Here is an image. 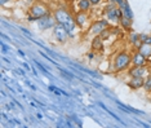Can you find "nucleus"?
I'll return each mask as SVG.
<instances>
[{
	"instance_id": "nucleus-1",
	"label": "nucleus",
	"mask_w": 151,
	"mask_h": 128,
	"mask_svg": "<svg viewBox=\"0 0 151 128\" xmlns=\"http://www.w3.org/2000/svg\"><path fill=\"white\" fill-rule=\"evenodd\" d=\"M54 18H56L57 23H60V25H62L65 29H66L68 33H71L75 26H76V22H75V17H73L70 14V12H68L67 9L65 8H57L56 10H54L53 13Z\"/></svg>"
},
{
	"instance_id": "nucleus-2",
	"label": "nucleus",
	"mask_w": 151,
	"mask_h": 128,
	"mask_svg": "<svg viewBox=\"0 0 151 128\" xmlns=\"http://www.w3.org/2000/svg\"><path fill=\"white\" fill-rule=\"evenodd\" d=\"M130 64H132V57L127 52H120L114 60V69L116 72H119V71L127 70Z\"/></svg>"
},
{
	"instance_id": "nucleus-3",
	"label": "nucleus",
	"mask_w": 151,
	"mask_h": 128,
	"mask_svg": "<svg viewBox=\"0 0 151 128\" xmlns=\"http://www.w3.org/2000/svg\"><path fill=\"white\" fill-rule=\"evenodd\" d=\"M105 14L109 21H119L123 17V10L115 3H111L105 8Z\"/></svg>"
},
{
	"instance_id": "nucleus-4",
	"label": "nucleus",
	"mask_w": 151,
	"mask_h": 128,
	"mask_svg": "<svg viewBox=\"0 0 151 128\" xmlns=\"http://www.w3.org/2000/svg\"><path fill=\"white\" fill-rule=\"evenodd\" d=\"M56 25H57V21L54 18V16H50V13L37 20V26H39V29H42V30L54 29Z\"/></svg>"
},
{
	"instance_id": "nucleus-5",
	"label": "nucleus",
	"mask_w": 151,
	"mask_h": 128,
	"mask_svg": "<svg viewBox=\"0 0 151 128\" xmlns=\"http://www.w3.org/2000/svg\"><path fill=\"white\" fill-rule=\"evenodd\" d=\"M30 13L31 16H34L35 18H42V17L49 14V10H48V7L44 5L43 3H35L31 8H30Z\"/></svg>"
},
{
	"instance_id": "nucleus-6",
	"label": "nucleus",
	"mask_w": 151,
	"mask_h": 128,
	"mask_svg": "<svg viewBox=\"0 0 151 128\" xmlns=\"http://www.w3.org/2000/svg\"><path fill=\"white\" fill-rule=\"evenodd\" d=\"M107 27H110L109 21L107 20H97L89 27V33H92L93 35H99L104 30H106Z\"/></svg>"
},
{
	"instance_id": "nucleus-7",
	"label": "nucleus",
	"mask_w": 151,
	"mask_h": 128,
	"mask_svg": "<svg viewBox=\"0 0 151 128\" xmlns=\"http://www.w3.org/2000/svg\"><path fill=\"white\" fill-rule=\"evenodd\" d=\"M71 33H68V31L65 29L62 25H60V23H57L56 26H54V36H56V39L60 41V43H65L68 36H70Z\"/></svg>"
},
{
	"instance_id": "nucleus-8",
	"label": "nucleus",
	"mask_w": 151,
	"mask_h": 128,
	"mask_svg": "<svg viewBox=\"0 0 151 128\" xmlns=\"http://www.w3.org/2000/svg\"><path fill=\"white\" fill-rule=\"evenodd\" d=\"M132 64H133V66H146V65L149 64V61H147V58L143 56L142 53H139V52L137 51L132 57Z\"/></svg>"
},
{
	"instance_id": "nucleus-9",
	"label": "nucleus",
	"mask_w": 151,
	"mask_h": 128,
	"mask_svg": "<svg viewBox=\"0 0 151 128\" xmlns=\"http://www.w3.org/2000/svg\"><path fill=\"white\" fill-rule=\"evenodd\" d=\"M146 74H147L146 66H133V67L129 69L130 78H132V77H142V78H146Z\"/></svg>"
},
{
	"instance_id": "nucleus-10",
	"label": "nucleus",
	"mask_w": 151,
	"mask_h": 128,
	"mask_svg": "<svg viewBox=\"0 0 151 128\" xmlns=\"http://www.w3.org/2000/svg\"><path fill=\"white\" fill-rule=\"evenodd\" d=\"M128 85L132 89H139L145 85V78L142 77H132L128 82Z\"/></svg>"
},
{
	"instance_id": "nucleus-11",
	"label": "nucleus",
	"mask_w": 151,
	"mask_h": 128,
	"mask_svg": "<svg viewBox=\"0 0 151 128\" xmlns=\"http://www.w3.org/2000/svg\"><path fill=\"white\" fill-rule=\"evenodd\" d=\"M88 21V16H87V12H83V10H79L75 16V22L79 27H84L85 22Z\"/></svg>"
},
{
	"instance_id": "nucleus-12",
	"label": "nucleus",
	"mask_w": 151,
	"mask_h": 128,
	"mask_svg": "<svg viewBox=\"0 0 151 128\" xmlns=\"http://www.w3.org/2000/svg\"><path fill=\"white\" fill-rule=\"evenodd\" d=\"M128 39H129V43L132 44V46L134 47L136 49H138V48L142 46V41H141V39H139V34H137V33H130Z\"/></svg>"
},
{
	"instance_id": "nucleus-13",
	"label": "nucleus",
	"mask_w": 151,
	"mask_h": 128,
	"mask_svg": "<svg viewBox=\"0 0 151 128\" xmlns=\"http://www.w3.org/2000/svg\"><path fill=\"white\" fill-rule=\"evenodd\" d=\"M137 51H138L139 53H142L143 56H145V57L147 58V61L151 60V46H149V44H145V43H142V46H141Z\"/></svg>"
},
{
	"instance_id": "nucleus-14",
	"label": "nucleus",
	"mask_w": 151,
	"mask_h": 128,
	"mask_svg": "<svg viewBox=\"0 0 151 128\" xmlns=\"http://www.w3.org/2000/svg\"><path fill=\"white\" fill-rule=\"evenodd\" d=\"M104 48V40L99 35H96L94 39L92 40V49L93 51H99Z\"/></svg>"
},
{
	"instance_id": "nucleus-15",
	"label": "nucleus",
	"mask_w": 151,
	"mask_h": 128,
	"mask_svg": "<svg viewBox=\"0 0 151 128\" xmlns=\"http://www.w3.org/2000/svg\"><path fill=\"white\" fill-rule=\"evenodd\" d=\"M132 21L133 20H129L128 17H125L123 14V17L119 20V22H120V25H122L123 29H125L127 31H132Z\"/></svg>"
},
{
	"instance_id": "nucleus-16",
	"label": "nucleus",
	"mask_w": 151,
	"mask_h": 128,
	"mask_svg": "<svg viewBox=\"0 0 151 128\" xmlns=\"http://www.w3.org/2000/svg\"><path fill=\"white\" fill-rule=\"evenodd\" d=\"M91 0H79L78 3V7L80 10H83V12H88L89 8H91Z\"/></svg>"
},
{
	"instance_id": "nucleus-17",
	"label": "nucleus",
	"mask_w": 151,
	"mask_h": 128,
	"mask_svg": "<svg viewBox=\"0 0 151 128\" xmlns=\"http://www.w3.org/2000/svg\"><path fill=\"white\" fill-rule=\"evenodd\" d=\"M122 10H123V14H124L125 17H128L129 20H133V12H132V9H130L129 4L125 5L124 8H122Z\"/></svg>"
},
{
	"instance_id": "nucleus-18",
	"label": "nucleus",
	"mask_w": 151,
	"mask_h": 128,
	"mask_svg": "<svg viewBox=\"0 0 151 128\" xmlns=\"http://www.w3.org/2000/svg\"><path fill=\"white\" fill-rule=\"evenodd\" d=\"M143 87H145L147 92H151V74H149L145 78V85H143Z\"/></svg>"
},
{
	"instance_id": "nucleus-19",
	"label": "nucleus",
	"mask_w": 151,
	"mask_h": 128,
	"mask_svg": "<svg viewBox=\"0 0 151 128\" xmlns=\"http://www.w3.org/2000/svg\"><path fill=\"white\" fill-rule=\"evenodd\" d=\"M139 39H141L142 43L151 46V35H143V34H139Z\"/></svg>"
},
{
	"instance_id": "nucleus-20",
	"label": "nucleus",
	"mask_w": 151,
	"mask_h": 128,
	"mask_svg": "<svg viewBox=\"0 0 151 128\" xmlns=\"http://www.w3.org/2000/svg\"><path fill=\"white\" fill-rule=\"evenodd\" d=\"M110 35H111V31H110V27H107V29L104 30L101 34H99V36L102 38V40H106V39H107V38H109Z\"/></svg>"
},
{
	"instance_id": "nucleus-21",
	"label": "nucleus",
	"mask_w": 151,
	"mask_h": 128,
	"mask_svg": "<svg viewBox=\"0 0 151 128\" xmlns=\"http://www.w3.org/2000/svg\"><path fill=\"white\" fill-rule=\"evenodd\" d=\"M102 0H91V4L92 5H97V4H99Z\"/></svg>"
},
{
	"instance_id": "nucleus-22",
	"label": "nucleus",
	"mask_w": 151,
	"mask_h": 128,
	"mask_svg": "<svg viewBox=\"0 0 151 128\" xmlns=\"http://www.w3.org/2000/svg\"><path fill=\"white\" fill-rule=\"evenodd\" d=\"M8 1H11V0H0V3H1V5H4L5 3H8Z\"/></svg>"
},
{
	"instance_id": "nucleus-23",
	"label": "nucleus",
	"mask_w": 151,
	"mask_h": 128,
	"mask_svg": "<svg viewBox=\"0 0 151 128\" xmlns=\"http://www.w3.org/2000/svg\"><path fill=\"white\" fill-rule=\"evenodd\" d=\"M88 57H89V58H93V57H94V54H93V53H89V54H88Z\"/></svg>"
}]
</instances>
